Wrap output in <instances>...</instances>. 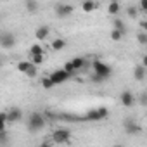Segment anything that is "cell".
<instances>
[{
    "label": "cell",
    "mask_w": 147,
    "mask_h": 147,
    "mask_svg": "<svg viewBox=\"0 0 147 147\" xmlns=\"http://www.w3.org/2000/svg\"><path fill=\"white\" fill-rule=\"evenodd\" d=\"M30 131H40L45 128V114L42 113H31L28 116V123H26Z\"/></svg>",
    "instance_id": "6da1fadb"
},
{
    "label": "cell",
    "mask_w": 147,
    "mask_h": 147,
    "mask_svg": "<svg viewBox=\"0 0 147 147\" xmlns=\"http://www.w3.org/2000/svg\"><path fill=\"white\" fill-rule=\"evenodd\" d=\"M92 69H94V73H95V75L102 76L104 80H107V78L113 75V67H111L107 62L100 61V59H95V61L92 62Z\"/></svg>",
    "instance_id": "7a4b0ae2"
},
{
    "label": "cell",
    "mask_w": 147,
    "mask_h": 147,
    "mask_svg": "<svg viewBox=\"0 0 147 147\" xmlns=\"http://www.w3.org/2000/svg\"><path fill=\"white\" fill-rule=\"evenodd\" d=\"M109 116V111L107 107H97V109H90L85 116H83V121H102Z\"/></svg>",
    "instance_id": "3957f363"
},
{
    "label": "cell",
    "mask_w": 147,
    "mask_h": 147,
    "mask_svg": "<svg viewBox=\"0 0 147 147\" xmlns=\"http://www.w3.org/2000/svg\"><path fill=\"white\" fill-rule=\"evenodd\" d=\"M71 140V131L67 128H55L52 131V142L54 144H67Z\"/></svg>",
    "instance_id": "277c9868"
},
{
    "label": "cell",
    "mask_w": 147,
    "mask_h": 147,
    "mask_svg": "<svg viewBox=\"0 0 147 147\" xmlns=\"http://www.w3.org/2000/svg\"><path fill=\"white\" fill-rule=\"evenodd\" d=\"M49 76L52 78V82H54L55 85H61V83H64V82L71 80V76H73V75H71L69 71H66V69L62 67V69H55V71H52Z\"/></svg>",
    "instance_id": "5b68a950"
},
{
    "label": "cell",
    "mask_w": 147,
    "mask_h": 147,
    "mask_svg": "<svg viewBox=\"0 0 147 147\" xmlns=\"http://www.w3.org/2000/svg\"><path fill=\"white\" fill-rule=\"evenodd\" d=\"M16 45V36L14 33H9V31H4L2 36H0V47L4 50H9V49H14Z\"/></svg>",
    "instance_id": "8992f818"
},
{
    "label": "cell",
    "mask_w": 147,
    "mask_h": 147,
    "mask_svg": "<svg viewBox=\"0 0 147 147\" xmlns=\"http://www.w3.org/2000/svg\"><path fill=\"white\" fill-rule=\"evenodd\" d=\"M73 11H75V7H73L71 4H57L55 5V16L64 19V18H69L73 14Z\"/></svg>",
    "instance_id": "52a82bcc"
},
{
    "label": "cell",
    "mask_w": 147,
    "mask_h": 147,
    "mask_svg": "<svg viewBox=\"0 0 147 147\" xmlns=\"http://www.w3.org/2000/svg\"><path fill=\"white\" fill-rule=\"evenodd\" d=\"M123 128H125V133H128V135H137V133H140V125L135 123L131 118H125Z\"/></svg>",
    "instance_id": "ba28073f"
},
{
    "label": "cell",
    "mask_w": 147,
    "mask_h": 147,
    "mask_svg": "<svg viewBox=\"0 0 147 147\" xmlns=\"http://www.w3.org/2000/svg\"><path fill=\"white\" fill-rule=\"evenodd\" d=\"M119 100H121V104L125 107H133L135 106V97H133V94L130 90H123L121 95H119Z\"/></svg>",
    "instance_id": "9c48e42d"
},
{
    "label": "cell",
    "mask_w": 147,
    "mask_h": 147,
    "mask_svg": "<svg viewBox=\"0 0 147 147\" xmlns=\"http://www.w3.org/2000/svg\"><path fill=\"white\" fill-rule=\"evenodd\" d=\"M7 114H9V123H19L23 119V111L19 107H16V106H12L7 111Z\"/></svg>",
    "instance_id": "30bf717a"
},
{
    "label": "cell",
    "mask_w": 147,
    "mask_h": 147,
    "mask_svg": "<svg viewBox=\"0 0 147 147\" xmlns=\"http://www.w3.org/2000/svg\"><path fill=\"white\" fill-rule=\"evenodd\" d=\"M145 76H147V67H145L144 64H137V66L133 67V78H135L137 82H144Z\"/></svg>",
    "instance_id": "8fae6325"
},
{
    "label": "cell",
    "mask_w": 147,
    "mask_h": 147,
    "mask_svg": "<svg viewBox=\"0 0 147 147\" xmlns=\"http://www.w3.org/2000/svg\"><path fill=\"white\" fill-rule=\"evenodd\" d=\"M97 7H99V2H95V0H82V9H83V12H87V14L94 12Z\"/></svg>",
    "instance_id": "7c38bea8"
},
{
    "label": "cell",
    "mask_w": 147,
    "mask_h": 147,
    "mask_svg": "<svg viewBox=\"0 0 147 147\" xmlns=\"http://www.w3.org/2000/svg\"><path fill=\"white\" fill-rule=\"evenodd\" d=\"M49 35H50V30H49V26H40L36 31H35V38L36 40H47L49 38Z\"/></svg>",
    "instance_id": "4fadbf2b"
},
{
    "label": "cell",
    "mask_w": 147,
    "mask_h": 147,
    "mask_svg": "<svg viewBox=\"0 0 147 147\" xmlns=\"http://www.w3.org/2000/svg\"><path fill=\"white\" fill-rule=\"evenodd\" d=\"M24 9L30 12V14H35L38 12L40 5H38V0H24Z\"/></svg>",
    "instance_id": "5bb4252c"
},
{
    "label": "cell",
    "mask_w": 147,
    "mask_h": 147,
    "mask_svg": "<svg viewBox=\"0 0 147 147\" xmlns=\"http://www.w3.org/2000/svg\"><path fill=\"white\" fill-rule=\"evenodd\" d=\"M119 11H121V5H119V2H118V0H111V2H109V5H107V12H109L111 16H116Z\"/></svg>",
    "instance_id": "9a60e30c"
},
{
    "label": "cell",
    "mask_w": 147,
    "mask_h": 147,
    "mask_svg": "<svg viewBox=\"0 0 147 147\" xmlns=\"http://www.w3.org/2000/svg\"><path fill=\"white\" fill-rule=\"evenodd\" d=\"M66 40H62V38H55L54 42H52V50H55V52H61V50H64L66 49Z\"/></svg>",
    "instance_id": "2e32d148"
},
{
    "label": "cell",
    "mask_w": 147,
    "mask_h": 147,
    "mask_svg": "<svg viewBox=\"0 0 147 147\" xmlns=\"http://www.w3.org/2000/svg\"><path fill=\"white\" fill-rule=\"evenodd\" d=\"M125 35H126V33L121 31V30H118V28H113V30H111V40H113V42H119V40H123Z\"/></svg>",
    "instance_id": "e0dca14e"
},
{
    "label": "cell",
    "mask_w": 147,
    "mask_h": 147,
    "mask_svg": "<svg viewBox=\"0 0 147 147\" xmlns=\"http://www.w3.org/2000/svg\"><path fill=\"white\" fill-rule=\"evenodd\" d=\"M40 85H42V88H45V90H50L52 87H55V83L52 82L50 76H43V78L40 80Z\"/></svg>",
    "instance_id": "ac0fdd59"
},
{
    "label": "cell",
    "mask_w": 147,
    "mask_h": 147,
    "mask_svg": "<svg viewBox=\"0 0 147 147\" xmlns=\"http://www.w3.org/2000/svg\"><path fill=\"white\" fill-rule=\"evenodd\" d=\"M138 12H140V9L135 7V5H128V7H126V14H128L130 19H137V18H138Z\"/></svg>",
    "instance_id": "d6986e66"
},
{
    "label": "cell",
    "mask_w": 147,
    "mask_h": 147,
    "mask_svg": "<svg viewBox=\"0 0 147 147\" xmlns=\"http://www.w3.org/2000/svg\"><path fill=\"white\" fill-rule=\"evenodd\" d=\"M73 64H75V69H76V71H80V69H83V67L87 66V59H83V57H75V59H73Z\"/></svg>",
    "instance_id": "ffe728a7"
},
{
    "label": "cell",
    "mask_w": 147,
    "mask_h": 147,
    "mask_svg": "<svg viewBox=\"0 0 147 147\" xmlns=\"http://www.w3.org/2000/svg\"><path fill=\"white\" fill-rule=\"evenodd\" d=\"M28 54H30V57L38 55V54H43V47H42V45H38V43H35V45H31V47H30Z\"/></svg>",
    "instance_id": "44dd1931"
},
{
    "label": "cell",
    "mask_w": 147,
    "mask_h": 147,
    "mask_svg": "<svg viewBox=\"0 0 147 147\" xmlns=\"http://www.w3.org/2000/svg\"><path fill=\"white\" fill-rule=\"evenodd\" d=\"M31 64H33L31 61H19V62H18V71L26 73V71L30 69V66H31Z\"/></svg>",
    "instance_id": "7402d4cb"
},
{
    "label": "cell",
    "mask_w": 147,
    "mask_h": 147,
    "mask_svg": "<svg viewBox=\"0 0 147 147\" xmlns=\"http://www.w3.org/2000/svg\"><path fill=\"white\" fill-rule=\"evenodd\" d=\"M137 42L140 43V45H144V47H147V31H138L137 33Z\"/></svg>",
    "instance_id": "603a6c76"
},
{
    "label": "cell",
    "mask_w": 147,
    "mask_h": 147,
    "mask_svg": "<svg viewBox=\"0 0 147 147\" xmlns=\"http://www.w3.org/2000/svg\"><path fill=\"white\" fill-rule=\"evenodd\" d=\"M24 75H26L28 78H35V76L38 75V69H36V64H31V66H30V69H28V71L24 73Z\"/></svg>",
    "instance_id": "cb8c5ba5"
},
{
    "label": "cell",
    "mask_w": 147,
    "mask_h": 147,
    "mask_svg": "<svg viewBox=\"0 0 147 147\" xmlns=\"http://www.w3.org/2000/svg\"><path fill=\"white\" fill-rule=\"evenodd\" d=\"M62 67H64L66 71H69L71 75H75V73H76V69H75V64H73V61H66Z\"/></svg>",
    "instance_id": "d4e9b609"
},
{
    "label": "cell",
    "mask_w": 147,
    "mask_h": 147,
    "mask_svg": "<svg viewBox=\"0 0 147 147\" xmlns=\"http://www.w3.org/2000/svg\"><path fill=\"white\" fill-rule=\"evenodd\" d=\"M113 26H114V28H118V30H121V31H125V33H126V26H125V23H123V21H121V19H114V21H113Z\"/></svg>",
    "instance_id": "484cf974"
},
{
    "label": "cell",
    "mask_w": 147,
    "mask_h": 147,
    "mask_svg": "<svg viewBox=\"0 0 147 147\" xmlns=\"http://www.w3.org/2000/svg\"><path fill=\"white\" fill-rule=\"evenodd\" d=\"M43 61H45V55H43V54H38V55H33V57H31V62L36 64V66H38V64H43Z\"/></svg>",
    "instance_id": "4316f807"
},
{
    "label": "cell",
    "mask_w": 147,
    "mask_h": 147,
    "mask_svg": "<svg viewBox=\"0 0 147 147\" xmlns=\"http://www.w3.org/2000/svg\"><path fill=\"white\" fill-rule=\"evenodd\" d=\"M138 9L142 12H147V0H138Z\"/></svg>",
    "instance_id": "83f0119b"
},
{
    "label": "cell",
    "mask_w": 147,
    "mask_h": 147,
    "mask_svg": "<svg viewBox=\"0 0 147 147\" xmlns=\"http://www.w3.org/2000/svg\"><path fill=\"white\" fill-rule=\"evenodd\" d=\"M140 104H142V106H144V107H145V106H147V92H144V94H142V95H140Z\"/></svg>",
    "instance_id": "f1b7e54d"
},
{
    "label": "cell",
    "mask_w": 147,
    "mask_h": 147,
    "mask_svg": "<svg viewBox=\"0 0 147 147\" xmlns=\"http://www.w3.org/2000/svg\"><path fill=\"white\" fill-rule=\"evenodd\" d=\"M138 24H140V28H142L144 31H147V19H142V21H140Z\"/></svg>",
    "instance_id": "f546056e"
},
{
    "label": "cell",
    "mask_w": 147,
    "mask_h": 147,
    "mask_svg": "<svg viewBox=\"0 0 147 147\" xmlns=\"http://www.w3.org/2000/svg\"><path fill=\"white\" fill-rule=\"evenodd\" d=\"M142 64H144V66H145V67H147V54H145V55H144V57H142Z\"/></svg>",
    "instance_id": "4dcf8cb0"
},
{
    "label": "cell",
    "mask_w": 147,
    "mask_h": 147,
    "mask_svg": "<svg viewBox=\"0 0 147 147\" xmlns=\"http://www.w3.org/2000/svg\"><path fill=\"white\" fill-rule=\"evenodd\" d=\"M145 135H147V126H145Z\"/></svg>",
    "instance_id": "1f68e13d"
},
{
    "label": "cell",
    "mask_w": 147,
    "mask_h": 147,
    "mask_svg": "<svg viewBox=\"0 0 147 147\" xmlns=\"http://www.w3.org/2000/svg\"><path fill=\"white\" fill-rule=\"evenodd\" d=\"M145 49H147V47H145Z\"/></svg>",
    "instance_id": "d6a6232c"
}]
</instances>
